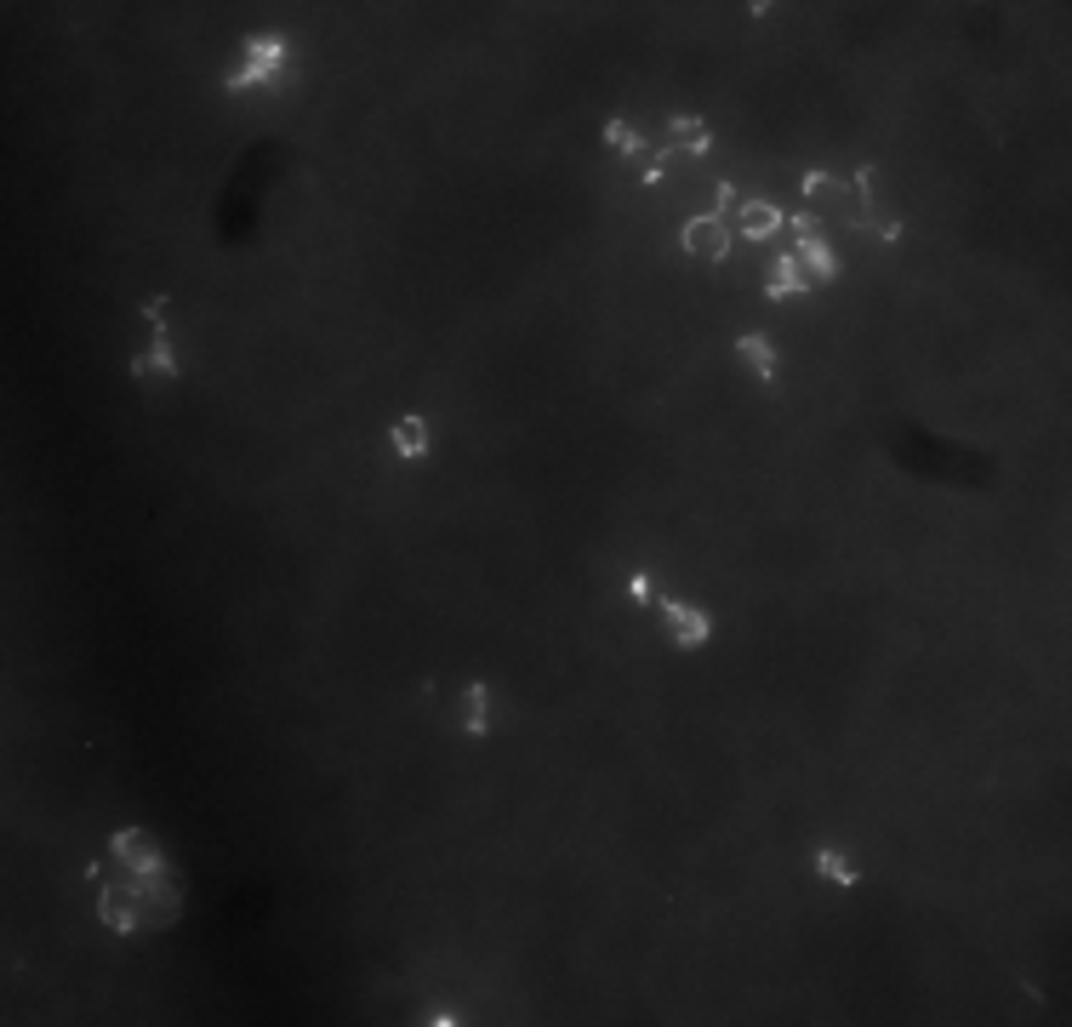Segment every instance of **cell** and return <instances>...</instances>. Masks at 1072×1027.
<instances>
[{
    "instance_id": "cell-2",
    "label": "cell",
    "mask_w": 1072,
    "mask_h": 1027,
    "mask_svg": "<svg viewBox=\"0 0 1072 1027\" xmlns=\"http://www.w3.org/2000/svg\"><path fill=\"white\" fill-rule=\"evenodd\" d=\"M280 69H286V41H275V35H251L246 41V63L240 69H228V92H251V86H268V81H280Z\"/></svg>"
},
{
    "instance_id": "cell-7",
    "label": "cell",
    "mask_w": 1072,
    "mask_h": 1027,
    "mask_svg": "<svg viewBox=\"0 0 1072 1027\" xmlns=\"http://www.w3.org/2000/svg\"><path fill=\"white\" fill-rule=\"evenodd\" d=\"M131 377H178V354H172V331L154 325V343L143 354H131Z\"/></svg>"
},
{
    "instance_id": "cell-15",
    "label": "cell",
    "mask_w": 1072,
    "mask_h": 1027,
    "mask_svg": "<svg viewBox=\"0 0 1072 1027\" xmlns=\"http://www.w3.org/2000/svg\"><path fill=\"white\" fill-rule=\"evenodd\" d=\"M605 143H611L617 154H645V138H640V131H633L628 120H611V126H605Z\"/></svg>"
},
{
    "instance_id": "cell-12",
    "label": "cell",
    "mask_w": 1072,
    "mask_h": 1027,
    "mask_svg": "<svg viewBox=\"0 0 1072 1027\" xmlns=\"http://www.w3.org/2000/svg\"><path fill=\"white\" fill-rule=\"evenodd\" d=\"M388 440H394L399 457H422V451H428V422H422V417H399V422L388 428Z\"/></svg>"
},
{
    "instance_id": "cell-11",
    "label": "cell",
    "mask_w": 1072,
    "mask_h": 1027,
    "mask_svg": "<svg viewBox=\"0 0 1072 1027\" xmlns=\"http://www.w3.org/2000/svg\"><path fill=\"white\" fill-rule=\"evenodd\" d=\"M736 354H742L748 366H753V377H759V383H776V349H770L764 338L742 331V338H736Z\"/></svg>"
},
{
    "instance_id": "cell-13",
    "label": "cell",
    "mask_w": 1072,
    "mask_h": 1027,
    "mask_svg": "<svg viewBox=\"0 0 1072 1027\" xmlns=\"http://www.w3.org/2000/svg\"><path fill=\"white\" fill-rule=\"evenodd\" d=\"M811 868H816V874H822L827 885H839V890H850V885L861 879V874H856V868H850V863H845V856H839V851H833V845L811 856Z\"/></svg>"
},
{
    "instance_id": "cell-1",
    "label": "cell",
    "mask_w": 1072,
    "mask_h": 1027,
    "mask_svg": "<svg viewBox=\"0 0 1072 1027\" xmlns=\"http://www.w3.org/2000/svg\"><path fill=\"white\" fill-rule=\"evenodd\" d=\"M104 863L115 868L92 879L97 885V913H104V924L115 937H131V931H165V924L183 919V885H178V868L165 863V851L143 834V827H120V834L109 839Z\"/></svg>"
},
{
    "instance_id": "cell-5",
    "label": "cell",
    "mask_w": 1072,
    "mask_h": 1027,
    "mask_svg": "<svg viewBox=\"0 0 1072 1027\" xmlns=\"http://www.w3.org/2000/svg\"><path fill=\"white\" fill-rule=\"evenodd\" d=\"M679 240H685V252H690V257H708V263H725V257H730V246H736L719 212H701V217H690Z\"/></svg>"
},
{
    "instance_id": "cell-16",
    "label": "cell",
    "mask_w": 1072,
    "mask_h": 1027,
    "mask_svg": "<svg viewBox=\"0 0 1072 1027\" xmlns=\"http://www.w3.org/2000/svg\"><path fill=\"white\" fill-rule=\"evenodd\" d=\"M143 314H149L154 325H165V297H143Z\"/></svg>"
},
{
    "instance_id": "cell-17",
    "label": "cell",
    "mask_w": 1072,
    "mask_h": 1027,
    "mask_svg": "<svg viewBox=\"0 0 1072 1027\" xmlns=\"http://www.w3.org/2000/svg\"><path fill=\"white\" fill-rule=\"evenodd\" d=\"M628 593H633V600L645 606V600H651V577H633V582H628Z\"/></svg>"
},
{
    "instance_id": "cell-14",
    "label": "cell",
    "mask_w": 1072,
    "mask_h": 1027,
    "mask_svg": "<svg viewBox=\"0 0 1072 1027\" xmlns=\"http://www.w3.org/2000/svg\"><path fill=\"white\" fill-rule=\"evenodd\" d=\"M798 189L811 194V201H839V194H850V183L827 178V172H804V178H798Z\"/></svg>"
},
{
    "instance_id": "cell-4",
    "label": "cell",
    "mask_w": 1072,
    "mask_h": 1027,
    "mask_svg": "<svg viewBox=\"0 0 1072 1027\" xmlns=\"http://www.w3.org/2000/svg\"><path fill=\"white\" fill-rule=\"evenodd\" d=\"M662 628H667V640H674L679 651L708 645V634H714L708 611H701V606H690V600H662Z\"/></svg>"
},
{
    "instance_id": "cell-9",
    "label": "cell",
    "mask_w": 1072,
    "mask_h": 1027,
    "mask_svg": "<svg viewBox=\"0 0 1072 1027\" xmlns=\"http://www.w3.org/2000/svg\"><path fill=\"white\" fill-rule=\"evenodd\" d=\"M787 217L770 206V201H742V212H736V228H742V240H770Z\"/></svg>"
},
{
    "instance_id": "cell-10",
    "label": "cell",
    "mask_w": 1072,
    "mask_h": 1027,
    "mask_svg": "<svg viewBox=\"0 0 1072 1027\" xmlns=\"http://www.w3.org/2000/svg\"><path fill=\"white\" fill-rule=\"evenodd\" d=\"M462 731H468V737H485V731H491V691H485L480 680L462 691Z\"/></svg>"
},
{
    "instance_id": "cell-8",
    "label": "cell",
    "mask_w": 1072,
    "mask_h": 1027,
    "mask_svg": "<svg viewBox=\"0 0 1072 1027\" xmlns=\"http://www.w3.org/2000/svg\"><path fill=\"white\" fill-rule=\"evenodd\" d=\"M804 286H811V275H804L798 252H782L776 269H770V280H764V297H770V303H787V297H798Z\"/></svg>"
},
{
    "instance_id": "cell-3",
    "label": "cell",
    "mask_w": 1072,
    "mask_h": 1027,
    "mask_svg": "<svg viewBox=\"0 0 1072 1027\" xmlns=\"http://www.w3.org/2000/svg\"><path fill=\"white\" fill-rule=\"evenodd\" d=\"M793 235H798V263H804V275H816V280L827 286L833 275H839V257H833V246H827L822 217L798 212V217H793Z\"/></svg>"
},
{
    "instance_id": "cell-6",
    "label": "cell",
    "mask_w": 1072,
    "mask_h": 1027,
    "mask_svg": "<svg viewBox=\"0 0 1072 1027\" xmlns=\"http://www.w3.org/2000/svg\"><path fill=\"white\" fill-rule=\"evenodd\" d=\"M667 149H679L685 160H701L714 149V126L701 120V115H679V120H667Z\"/></svg>"
}]
</instances>
